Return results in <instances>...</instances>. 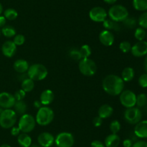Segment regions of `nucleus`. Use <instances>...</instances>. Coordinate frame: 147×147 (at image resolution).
<instances>
[{"label": "nucleus", "mask_w": 147, "mask_h": 147, "mask_svg": "<svg viewBox=\"0 0 147 147\" xmlns=\"http://www.w3.org/2000/svg\"><path fill=\"white\" fill-rule=\"evenodd\" d=\"M124 83L121 77L116 74H109L102 81L104 92L111 96H119L124 89Z\"/></svg>", "instance_id": "f257e3e1"}, {"label": "nucleus", "mask_w": 147, "mask_h": 147, "mask_svg": "<svg viewBox=\"0 0 147 147\" xmlns=\"http://www.w3.org/2000/svg\"><path fill=\"white\" fill-rule=\"evenodd\" d=\"M35 120L37 124L40 126H47L50 125L55 118L54 111L47 106H42L37 110L35 115Z\"/></svg>", "instance_id": "f03ea898"}, {"label": "nucleus", "mask_w": 147, "mask_h": 147, "mask_svg": "<svg viewBox=\"0 0 147 147\" xmlns=\"http://www.w3.org/2000/svg\"><path fill=\"white\" fill-rule=\"evenodd\" d=\"M27 74L28 77L33 81H42L47 76L48 71L45 65L34 63L30 66Z\"/></svg>", "instance_id": "7ed1b4c3"}, {"label": "nucleus", "mask_w": 147, "mask_h": 147, "mask_svg": "<svg viewBox=\"0 0 147 147\" xmlns=\"http://www.w3.org/2000/svg\"><path fill=\"white\" fill-rule=\"evenodd\" d=\"M17 121V115L13 109H4L0 114V126L9 129L14 126Z\"/></svg>", "instance_id": "20e7f679"}, {"label": "nucleus", "mask_w": 147, "mask_h": 147, "mask_svg": "<svg viewBox=\"0 0 147 147\" xmlns=\"http://www.w3.org/2000/svg\"><path fill=\"white\" fill-rule=\"evenodd\" d=\"M108 16L111 20L117 22H123L129 16V13L126 7L121 4H113L109 10Z\"/></svg>", "instance_id": "39448f33"}, {"label": "nucleus", "mask_w": 147, "mask_h": 147, "mask_svg": "<svg viewBox=\"0 0 147 147\" xmlns=\"http://www.w3.org/2000/svg\"><path fill=\"white\" fill-rule=\"evenodd\" d=\"M35 118L31 114L25 113L21 115L18 120V127L22 133H29L32 132L36 126Z\"/></svg>", "instance_id": "423d86ee"}, {"label": "nucleus", "mask_w": 147, "mask_h": 147, "mask_svg": "<svg viewBox=\"0 0 147 147\" xmlns=\"http://www.w3.org/2000/svg\"><path fill=\"white\" fill-rule=\"evenodd\" d=\"M78 69L80 73L86 76H92L97 71V65L93 59L90 58L82 59L79 61Z\"/></svg>", "instance_id": "0eeeda50"}, {"label": "nucleus", "mask_w": 147, "mask_h": 147, "mask_svg": "<svg viewBox=\"0 0 147 147\" xmlns=\"http://www.w3.org/2000/svg\"><path fill=\"white\" fill-rule=\"evenodd\" d=\"M142 116L143 115L142 110L137 107L126 108L123 113L125 120L131 125H136L138 123L139 121L142 120Z\"/></svg>", "instance_id": "6e6552de"}, {"label": "nucleus", "mask_w": 147, "mask_h": 147, "mask_svg": "<svg viewBox=\"0 0 147 147\" xmlns=\"http://www.w3.org/2000/svg\"><path fill=\"white\" fill-rule=\"evenodd\" d=\"M75 138L69 132H61L55 137V144L57 147H73Z\"/></svg>", "instance_id": "1a4fd4ad"}, {"label": "nucleus", "mask_w": 147, "mask_h": 147, "mask_svg": "<svg viewBox=\"0 0 147 147\" xmlns=\"http://www.w3.org/2000/svg\"><path fill=\"white\" fill-rule=\"evenodd\" d=\"M119 100L124 108H133L136 106V95L130 89H123L119 95Z\"/></svg>", "instance_id": "9d476101"}, {"label": "nucleus", "mask_w": 147, "mask_h": 147, "mask_svg": "<svg viewBox=\"0 0 147 147\" xmlns=\"http://www.w3.org/2000/svg\"><path fill=\"white\" fill-rule=\"evenodd\" d=\"M89 17L96 22H103L108 18V12L103 7H95L89 12Z\"/></svg>", "instance_id": "9b49d317"}, {"label": "nucleus", "mask_w": 147, "mask_h": 147, "mask_svg": "<svg viewBox=\"0 0 147 147\" xmlns=\"http://www.w3.org/2000/svg\"><path fill=\"white\" fill-rule=\"evenodd\" d=\"M131 53L134 57L141 58L146 56L147 54V41H138L133 45L131 49Z\"/></svg>", "instance_id": "f8f14e48"}, {"label": "nucleus", "mask_w": 147, "mask_h": 147, "mask_svg": "<svg viewBox=\"0 0 147 147\" xmlns=\"http://www.w3.org/2000/svg\"><path fill=\"white\" fill-rule=\"evenodd\" d=\"M16 99L14 95L7 92L0 93V107L3 109H11L14 107Z\"/></svg>", "instance_id": "ddd939ff"}, {"label": "nucleus", "mask_w": 147, "mask_h": 147, "mask_svg": "<svg viewBox=\"0 0 147 147\" xmlns=\"http://www.w3.org/2000/svg\"><path fill=\"white\" fill-rule=\"evenodd\" d=\"M37 143L42 147H50L55 144V136L49 132H42L37 137Z\"/></svg>", "instance_id": "4468645a"}, {"label": "nucleus", "mask_w": 147, "mask_h": 147, "mask_svg": "<svg viewBox=\"0 0 147 147\" xmlns=\"http://www.w3.org/2000/svg\"><path fill=\"white\" fill-rule=\"evenodd\" d=\"M99 40L100 43L106 47L111 46L114 43L115 36L113 32L107 30H103L99 34Z\"/></svg>", "instance_id": "2eb2a0df"}, {"label": "nucleus", "mask_w": 147, "mask_h": 147, "mask_svg": "<svg viewBox=\"0 0 147 147\" xmlns=\"http://www.w3.org/2000/svg\"><path fill=\"white\" fill-rule=\"evenodd\" d=\"M17 47L12 40H7L1 46V52L3 55L7 58H11L17 52Z\"/></svg>", "instance_id": "dca6fc26"}, {"label": "nucleus", "mask_w": 147, "mask_h": 147, "mask_svg": "<svg viewBox=\"0 0 147 147\" xmlns=\"http://www.w3.org/2000/svg\"><path fill=\"white\" fill-rule=\"evenodd\" d=\"M134 135L139 138H147V120H142L135 125Z\"/></svg>", "instance_id": "f3484780"}, {"label": "nucleus", "mask_w": 147, "mask_h": 147, "mask_svg": "<svg viewBox=\"0 0 147 147\" xmlns=\"http://www.w3.org/2000/svg\"><path fill=\"white\" fill-rule=\"evenodd\" d=\"M55 99V94L51 89H45L41 92L40 96V102L42 106H48Z\"/></svg>", "instance_id": "a211bd4d"}, {"label": "nucleus", "mask_w": 147, "mask_h": 147, "mask_svg": "<svg viewBox=\"0 0 147 147\" xmlns=\"http://www.w3.org/2000/svg\"><path fill=\"white\" fill-rule=\"evenodd\" d=\"M113 111L114 110L111 105H109V104H103L98 108V116L101 118L102 119H106V118H110L113 115Z\"/></svg>", "instance_id": "6ab92c4d"}, {"label": "nucleus", "mask_w": 147, "mask_h": 147, "mask_svg": "<svg viewBox=\"0 0 147 147\" xmlns=\"http://www.w3.org/2000/svg\"><path fill=\"white\" fill-rule=\"evenodd\" d=\"M29 67H30L29 63L24 59H17L13 64L14 71L19 74L27 73Z\"/></svg>", "instance_id": "aec40b11"}, {"label": "nucleus", "mask_w": 147, "mask_h": 147, "mask_svg": "<svg viewBox=\"0 0 147 147\" xmlns=\"http://www.w3.org/2000/svg\"><path fill=\"white\" fill-rule=\"evenodd\" d=\"M121 143V138L118 134L111 133L105 138L104 144L106 147H118Z\"/></svg>", "instance_id": "412c9836"}, {"label": "nucleus", "mask_w": 147, "mask_h": 147, "mask_svg": "<svg viewBox=\"0 0 147 147\" xmlns=\"http://www.w3.org/2000/svg\"><path fill=\"white\" fill-rule=\"evenodd\" d=\"M17 142L21 147H30L32 144V140L28 133H22L17 136Z\"/></svg>", "instance_id": "4be33fe9"}, {"label": "nucleus", "mask_w": 147, "mask_h": 147, "mask_svg": "<svg viewBox=\"0 0 147 147\" xmlns=\"http://www.w3.org/2000/svg\"><path fill=\"white\" fill-rule=\"evenodd\" d=\"M103 26L105 28V30H109V31L111 32H119L120 31L121 29L119 22L113 21V20H111L110 18H107L104 22H103Z\"/></svg>", "instance_id": "5701e85b"}, {"label": "nucleus", "mask_w": 147, "mask_h": 147, "mask_svg": "<svg viewBox=\"0 0 147 147\" xmlns=\"http://www.w3.org/2000/svg\"><path fill=\"white\" fill-rule=\"evenodd\" d=\"M13 108H14L13 110H14V112H16V114L21 116V115L27 113V105L24 100L16 101Z\"/></svg>", "instance_id": "b1692460"}, {"label": "nucleus", "mask_w": 147, "mask_h": 147, "mask_svg": "<svg viewBox=\"0 0 147 147\" xmlns=\"http://www.w3.org/2000/svg\"><path fill=\"white\" fill-rule=\"evenodd\" d=\"M135 76V71L132 67H126L121 72V79L124 82H129L134 79Z\"/></svg>", "instance_id": "393cba45"}, {"label": "nucleus", "mask_w": 147, "mask_h": 147, "mask_svg": "<svg viewBox=\"0 0 147 147\" xmlns=\"http://www.w3.org/2000/svg\"><path fill=\"white\" fill-rule=\"evenodd\" d=\"M34 88V81L27 77L21 82V89H23L26 93L31 92Z\"/></svg>", "instance_id": "a878e982"}, {"label": "nucleus", "mask_w": 147, "mask_h": 147, "mask_svg": "<svg viewBox=\"0 0 147 147\" xmlns=\"http://www.w3.org/2000/svg\"><path fill=\"white\" fill-rule=\"evenodd\" d=\"M1 33L4 37H7V38H11V37H14L17 35L16 34L17 31L13 26L5 25L1 28Z\"/></svg>", "instance_id": "bb28decb"}, {"label": "nucleus", "mask_w": 147, "mask_h": 147, "mask_svg": "<svg viewBox=\"0 0 147 147\" xmlns=\"http://www.w3.org/2000/svg\"><path fill=\"white\" fill-rule=\"evenodd\" d=\"M133 7L139 12L147 11V0H133Z\"/></svg>", "instance_id": "cd10ccee"}, {"label": "nucleus", "mask_w": 147, "mask_h": 147, "mask_svg": "<svg viewBox=\"0 0 147 147\" xmlns=\"http://www.w3.org/2000/svg\"><path fill=\"white\" fill-rule=\"evenodd\" d=\"M123 24L126 28L128 29H135L138 24L137 20L134 17H128L125 19L123 22Z\"/></svg>", "instance_id": "c85d7f7f"}, {"label": "nucleus", "mask_w": 147, "mask_h": 147, "mask_svg": "<svg viewBox=\"0 0 147 147\" xmlns=\"http://www.w3.org/2000/svg\"><path fill=\"white\" fill-rule=\"evenodd\" d=\"M4 16L6 18V20L12 21V20H16L17 18V17H18V12L14 9L8 8L6 10H4Z\"/></svg>", "instance_id": "c756f323"}, {"label": "nucleus", "mask_w": 147, "mask_h": 147, "mask_svg": "<svg viewBox=\"0 0 147 147\" xmlns=\"http://www.w3.org/2000/svg\"><path fill=\"white\" fill-rule=\"evenodd\" d=\"M146 36V31L145 29L141 27H138L135 28L134 30V37L138 41L145 40Z\"/></svg>", "instance_id": "7c9ffc66"}, {"label": "nucleus", "mask_w": 147, "mask_h": 147, "mask_svg": "<svg viewBox=\"0 0 147 147\" xmlns=\"http://www.w3.org/2000/svg\"><path fill=\"white\" fill-rule=\"evenodd\" d=\"M136 105L137 108H144L147 105V95L144 93H141L136 95Z\"/></svg>", "instance_id": "2f4dec72"}, {"label": "nucleus", "mask_w": 147, "mask_h": 147, "mask_svg": "<svg viewBox=\"0 0 147 147\" xmlns=\"http://www.w3.org/2000/svg\"><path fill=\"white\" fill-rule=\"evenodd\" d=\"M79 51H80L82 59H87V58H89L92 53L91 48H90V46L89 45L87 44L83 45L80 48V49H79Z\"/></svg>", "instance_id": "473e14b6"}, {"label": "nucleus", "mask_w": 147, "mask_h": 147, "mask_svg": "<svg viewBox=\"0 0 147 147\" xmlns=\"http://www.w3.org/2000/svg\"><path fill=\"white\" fill-rule=\"evenodd\" d=\"M109 128L111 132V133L118 134V133L121 131V125L120 122L118 120H113L111 122L110 125H109Z\"/></svg>", "instance_id": "72a5a7b5"}, {"label": "nucleus", "mask_w": 147, "mask_h": 147, "mask_svg": "<svg viewBox=\"0 0 147 147\" xmlns=\"http://www.w3.org/2000/svg\"><path fill=\"white\" fill-rule=\"evenodd\" d=\"M137 22L139 27H142V28L145 29V30H147V11L144 12L139 16Z\"/></svg>", "instance_id": "f704fd0d"}, {"label": "nucleus", "mask_w": 147, "mask_h": 147, "mask_svg": "<svg viewBox=\"0 0 147 147\" xmlns=\"http://www.w3.org/2000/svg\"><path fill=\"white\" fill-rule=\"evenodd\" d=\"M68 55L70 59H72L74 61H80L82 59L80 51H79V49L76 48H73L70 49L68 51Z\"/></svg>", "instance_id": "c9c22d12"}, {"label": "nucleus", "mask_w": 147, "mask_h": 147, "mask_svg": "<svg viewBox=\"0 0 147 147\" xmlns=\"http://www.w3.org/2000/svg\"><path fill=\"white\" fill-rule=\"evenodd\" d=\"M131 47L132 45L131 44L130 42L127 41V40H123V41L121 42V43L119 44V49L123 53H127L130 52Z\"/></svg>", "instance_id": "e433bc0d"}, {"label": "nucleus", "mask_w": 147, "mask_h": 147, "mask_svg": "<svg viewBox=\"0 0 147 147\" xmlns=\"http://www.w3.org/2000/svg\"><path fill=\"white\" fill-rule=\"evenodd\" d=\"M12 41L17 46H21L25 42V37L22 34H17L13 37Z\"/></svg>", "instance_id": "4c0bfd02"}, {"label": "nucleus", "mask_w": 147, "mask_h": 147, "mask_svg": "<svg viewBox=\"0 0 147 147\" xmlns=\"http://www.w3.org/2000/svg\"><path fill=\"white\" fill-rule=\"evenodd\" d=\"M139 86L142 88H147V73L142 74L138 79Z\"/></svg>", "instance_id": "58836bf2"}, {"label": "nucleus", "mask_w": 147, "mask_h": 147, "mask_svg": "<svg viewBox=\"0 0 147 147\" xmlns=\"http://www.w3.org/2000/svg\"><path fill=\"white\" fill-rule=\"evenodd\" d=\"M26 92H24L23 89H20L18 90H17L15 92V93L14 94V97L15 98L16 101H19V100H24V97L26 96Z\"/></svg>", "instance_id": "ea45409f"}, {"label": "nucleus", "mask_w": 147, "mask_h": 147, "mask_svg": "<svg viewBox=\"0 0 147 147\" xmlns=\"http://www.w3.org/2000/svg\"><path fill=\"white\" fill-rule=\"evenodd\" d=\"M103 120L101 118H100L99 116H96L93 118V124L95 127L96 128H98V127L101 126V125L103 124Z\"/></svg>", "instance_id": "a19ab883"}, {"label": "nucleus", "mask_w": 147, "mask_h": 147, "mask_svg": "<svg viewBox=\"0 0 147 147\" xmlns=\"http://www.w3.org/2000/svg\"><path fill=\"white\" fill-rule=\"evenodd\" d=\"M132 147H147V142L143 140L136 141V142L134 143Z\"/></svg>", "instance_id": "79ce46f5"}, {"label": "nucleus", "mask_w": 147, "mask_h": 147, "mask_svg": "<svg viewBox=\"0 0 147 147\" xmlns=\"http://www.w3.org/2000/svg\"><path fill=\"white\" fill-rule=\"evenodd\" d=\"M10 133H11V135L13 136H18L20 133H21V131L19 128V127H16L15 125L13 126L12 128H11V131H10Z\"/></svg>", "instance_id": "37998d69"}, {"label": "nucleus", "mask_w": 147, "mask_h": 147, "mask_svg": "<svg viewBox=\"0 0 147 147\" xmlns=\"http://www.w3.org/2000/svg\"><path fill=\"white\" fill-rule=\"evenodd\" d=\"M90 146L91 147H106L105 146L104 143L102 141H99V140H94L90 144Z\"/></svg>", "instance_id": "c03bdc74"}, {"label": "nucleus", "mask_w": 147, "mask_h": 147, "mask_svg": "<svg viewBox=\"0 0 147 147\" xmlns=\"http://www.w3.org/2000/svg\"><path fill=\"white\" fill-rule=\"evenodd\" d=\"M133 141L130 138H126V139L123 140V147H132L133 146Z\"/></svg>", "instance_id": "a18cd8bd"}, {"label": "nucleus", "mask_w": 147, "mask_h": 147, "mask_svg": "<svg viewBox=\"0 0 147 147\" xmlns=\"http://www.w3.org/2000/svg\"><path fill=\"white\" fill-rule=\"evenodd\" d=\"M6 22H7V20L4 17V16L0 15V27L2 28L3 27H4L6 24Z\"/></svg>", "instance_id": "49530a36"}, {"label": "nucleus", "mask_w": 147, "mask_h": 147, "mask_svg": "<svg viewBox=\"0 0 147 147\" xmlns=\"http://www.w3.org/2000/svg\"><path fill=\"white\" fill-rule=\"evenodd\" d=\"M33 105H34V107L35 108H37V110L39 109V108H41L42 106V103L40 102V101L39 100V99H37V100H35L34 102H33Z\"/></svg>", "instance_id": "de8ad7c7"}, {"label": "nucleus", "mask_w": 147, "mask_h": 147, "mask_svg": "<svg viewBox=\"0 0 147 147\" xmlns=\"http://www.w3.org/2000/svg\"><path fill=\"white\" fill-rule=\"evenodd\" d=\"M108 4H114L117 1V0H103Z\"/></svg>", "instance_id": "09e8293b"}, {"label": "nucleus", "mask_w": 147, "mask_h": 147, "mask_svg": "<svg viewBox=\"0 0 147 147\" xmlns=\"http://www.w3.org/2000/svg\"><path fill=\"white\" fill-rule=\"evenodd\" d=\"M144 66V69H145V71H146V73H147V54H146V56H145Z\"/></svg>", "instance_id": "8fccbe9b"}, {"label": "nucleus", "mask_w": 147, "mask_h": 147, "mask_svg": "<svg viewBox=\"0 0 147 147\" xmlns=\"http://www.w3.org/2000/svg\"><path fill=\"white\" fill-rule=\"evenodd\" d=\"M30 147H42L41 146L39 145L38 144H32V145Z\"/></svg>", "instance_id": "3c124183"}, {"label": "nucleus", "mask_w": 147, "mask_h": 147, "mask_svg": "<svg viewBox=\"0 0 147 147\" xmlns=\"http://www.w3.org/2000/svg\"><path fill=\"white\" fill-rule=\"evenodd\" d=\"M0 147H11V146L9 145V144H2V145L0 146Z\"/></svg>", "instance_id": "603ef678"}, {"label": "nucleus", "mask_w": 147, "mask_h": 147, "mask_svg": "<svg viewBox=\"0 0 147 147\" xmlns=\"http://www.w3.org/2000/svg\"><path fill=\"white\" fill-rule=\"evenodd\" d=\"M2 12H3V7H2V5H1V3H0V15L1 14Z\"/></svg>", "instance_id": "864d4df0"}, {"label": "nucleus", "mask_w": 147, "mask_h": 147, "mask_svg": "<svg viewBox=\"0 0 147 147\" xmlns=\"http://www.w3.org/2000/svg\"><path fill=\"white\" fill-rule=\"evenodd\" d=\"M3 110H4V109H3V108H1V107H0V114L1 113V112H2Z\"/></svg>", "instance_id": "5fc2aeb1"}, {"label": "nucleus", "mask_w": 147, "mask_h": 147, "mask_svg": "<svg viewBox=\"0 0 147 147\" xmlns=\"http://www.w3.org/2000/svg\"><path fill=\"white\" fill-rule=\"evenodd\" d=\"M146 41H147V32H146Z\"/></svg>", "instance_id": "6e6d98bb"}, {"label": "nucleus", "mask_w": 147, "mask_h": 147, "mask_svg": "<svg viewBox=\"0 0 147 147\" xmlns=\"http://www.w3.org/2000/svg\"><path fill=\"white\" fill-rule=\"evenodd\" d=\"M0 35H1V30H0Z\"/></svg>", "instance_id": "4d7b16f0"}]
</instances>
